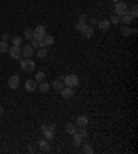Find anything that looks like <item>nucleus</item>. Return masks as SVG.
<instances>
[{"label":"nucleus","instance_id":"obj_31","mask_svg":"<svg viewBox=\"0 0 138 154\" xmlns=\"http://www.w3.org/2000/svg\"><path fill=\"white\" fill-rule=\"evenodd\" d=\"M35 32H37V33H42V35H46V28L43 27V25H39V27H36Z\"/></svg>","mask_w":138,"mask_h":154},{"label":"nucleus","instance_id":"obj_17","mask_svg":"<svg viewBox=\"0 0 138 154\" xmlns=\"http://www.w3.org/2000/svg\"><path fill=\"white\" fill-rule=\"evenodd\" d=\"M64 88V82L61 79H58V81H54L53 82V89L54 90H57V92H59L61 89Z\"/></svg>","mask_w":138,"mask_h":154},{"label":"nucleus","instance_id":"obj_35","mask_svg":"<svg viewBox=\"0 0 138 154\" xmlns=\"http://www.w3.org/2000/svg\"><path fill=\"white\" fill-rule=\"evenodd\" d=\"M137 28H133V29H131V35H135V33H137Z\"/></svg>","mask_w":138,"mask_h":154},{"label":"nucleus","instance_id":"obj_6","mask_svg":"<svg viewBox=\"0 0 138 154\" xmlns=\"http://www.w3.org/2000/svg\"><path fill=\"white\" fill-rule=\"evenodd\" d=\"M59 93H61V96H62L64 99L69 100V99H72V97H73L75 90L72 89V88H68V86H65V88H62V89L59 90Z\"/></svg>","mask_w":138,"mask_h":154},{"label":"nucleus","instance_id":"obj_16","mask_svg":"<svg viewBox=\"0 0 138 154\" xmlns=\"http://www.w3.org/2000/svg\"><path fill=\"white\" fill-rule=\"evenodd\" d=\"M120 33L123 36H130L131 35V28L128 25H123V27H120Z\"/></svg>","mask_w":138,"mask_h":154},{"label":"nucleus","instance_id":"obj_28","mask_svg":"<svg viewBox=\"0 0 138 154\" xmlns=\"http://www.w3.org/2000/svg\"><path fill=\"white\" fill-rule=\"evenodd\" d=\"M44 76H46V75H44V72H43V71H39V72H36V82H43V79H44Z\"/></svg>","mask_w":138,"mask_h":154},{"label":"nucleus","instance_id":"obj_3","mask_svg":"<svg viewBox=\"0 0 138 154\" xmlns=\"http://www.w3.org/2000/svg\"><path fill=\"white\" fill-rule=\"evenodd\" d=\"M64 82H65V86H68V88H72L75 89L76 86L79 85V78H77V75L75 74H70V75H66L64 78Z\"/></svg>","mask_w":138,"mask_h":154},{"label":"nucleus","instance_id":"obj_19","mask_svg":"<svg viewBox=\"0 0 138 154\" xmlns=\"http://www.w3.org/2000/svg\"><path fill=\"white\" fill-rule=\"evenodd\" d=\"M76 135L79 136L80 139H87V136H89V133H87V131H86V128H80L79 131H76Z\"/></svg>","mask_w":138,"mask_h":154},{"label":"nucleus","instance_id":"obj_18","mask_svg":"<svg viewBox=\"0 0 138 154\" xmlns=\"http://www.w3.org/2000/svg\"><path fill=\"white\" fill-rule=\"evenodd\" d=\"M43 43H44V46H53L54 45V37L50 36V35H46V36L43 37Z\"/></svg>","mask_w":138,"mask_h":154},{"label":"nucleus","instance_id":"obj_36","mask_svg":"<svg viewBox=\"0 0 138 154\" xmlns=\"http://www.w3.org/2000/svg\"><path fill=\"white\" fill-rule=\"evenodd\" d=\"M3 112H4V108H3L1 104H0V115H3Z\"/></svg>","mask_w":138,"mask_h":154},{"label":"nucleus","instance_id":"obj_11","mask_svg":"<svg viewBox=\"0 0 138 154\" xmlns=\"http://www.w3.org/2000/svg\"><path fill=\"white\" fill-rule=\"evenodd\" d=\"M39 147H40V150L44 151V153H47V151L51 150V146H50L47 139H46V140H40V142H39Z\"/></svg>","mask_w":138,"mask_h":154},{"label":"nucleus","instance_id":"obj_10","mask_svg":"<svg viewBox=\"0 0 138 154\" xmlns=\"http://www.w3.org/2000/svg\"><path fill=\"white\" fill-rule=\"evenodd\" d=\"M76 125L79 128H86L87 126V124H89V119H87V117L86 115H80V117H77V119H76Z\"/></svg>","mask_w":138,"mask_h":154},{"label":"nucleus","instance_id":"obj_14","mask_svg":"<svg viewBox=\"0 0 138 154\" xmlns=\"http://www.w3.org/2000/svg\"><path fill=\"white\" fill-rule=\"evenodd\" d=\"M134 21V18L131 16H130V14H124V16H122L120 17V22H123V24H124V25H130V24H131V22Z\"/></svg>","mask_w":138,"mask_h":154},{"label":"nucleus","instance_id":"obj_23","mask_svg":"<svg viewBox=\"0 0 138 154\" xmlns=\"http://www.w3.org/2000/svg\"><path fill=\"white\" fill-rule=\"evenodd\" d=\"M73 136V144H75V147H79L80 144H82V142H83V139H80L77 135H76V132L72 135Z\"/></svg>","mask_w":138,"mask_h":154},{"label":"nucleus","instance_id":"obj_37","mask_svg":"<svg viewBox=\"0 0 138 154\" xmlns=\"http://www.w3.org/2000/svg\"><path fill=\"white\" fill-rule=\"evenodd\" d=\"M111 1H113V3H116V1H119V0H111Z\"/></svg>","mask_w":138,"mask_h":154},{"label":"nucleus","instance_id":"obj_2","mask_svg":"<svg viewBox=\"0 0 138 154\" xmlns=\"http://www.w3.org/2000/svg\"><path fill=\"white\" fill-rule=\"evenodd\" d=\"M113 10L116 13V16L122 17L124 14H127L128 13V7H127V3H124V1H116L115 3V7H113Z\"/></svg>","mask_w":138,"mask_h":154},{"label":"nucleus","instance_id":"obj_9","mask_svg":"<svg viewBox=\"0 0 138 154\" xmlns=\"http://www.w3.org/2000/svg\"><path fill=\"white\" fill-rule=\"evenodd\" d=\"M21 52H22V56L26 57V59H31V56H33V47L31 46V45L24 46V49H22Z\"/></svg>","mask_w":138,"mask_h":154},{"label":"nucleus","instance_id":"obj_26","mask_svg":"<svg viewBox=\"0 0 138 154\" xmlns=\"http://www.w3.org/2000/svg\"><path fill=\"white\" fill-rule=\"evenodd\" d=\"M11 43H13V46H20L22 43V37L20 36H14L13 39H11Z\"/></svg>","mask_w":138,"mask_h":154},{"label":"nucleus","instance_id":"obj_20","mask_svg":"<svg viewBox=\"0 0 138 154\" xmlns=\"http://www.w3.org/2000/svg\"><path fill=\"white\" fill-rule=\"evenodd\" d=\"M31 46H32L33 49L46 47V46H44V43H43V40H35V39H32V42H31Z\"/></svg>","mask_w":138,"mask_h":154},{"label":"nucleus","instance_id":"obj_15","mask_svg":"<svg viewBox=\"0 0 138 154\" xmlns=\"http://www.w3.org/2000/svg\"><path fill=\"white\" fill-rule=\"evenodd\" d=\"M37 89L42 92V93H47V92L50 90V83H47V82H40V85H39Z\"/></svg>","mask_w":138,"mask_h":154},{"label":"nucleus","instance_id":"obj_13","mask_svg":"<svg viewBox=\"0 0 138 154\" xmlns=\"http://www.w3.org/2000/svg\"><path fill=\"white\" fill-rule=\"evenodd\" d=\"M76 131H77V125H76V124H72V122L66 124V126H65V132H66V133H69V135H73Z\"/></svg>","mask_w":138,"mask_h":154},{"label":"nucleus","instance_id":"obj_1","mask_svg":"<svg viewBox=\"0 0 138 154\" xmlns=\"http://www.w3.org/2000/svg\"><path fill=\"white\" fill-rule=\"evenodd\" d=\"M35 61L31 59H22L21 60V69L24 71V72H33L35 71Z\"/></svg>","mask_w":138,"mask_h":154},{"label":"nucleus","instance_id":"obj_33","mask_svg":"<svg viewBox=\"0 0 138 154\" xmlns=\"http://www.w3.org/2000/svg\"><path fill=\"white\" fill-rule=\"evenodd\" d=\"M90 24H91V27H94V25H97V24H98V20H97V18H91Z\"/></svg>","mask_w":138,"mask_h":154},{"label":"nucleus","instance_id":"obj_29","mask_svg":"<svg viewBox=\"0 0 138 154\" xmlns=\"http://www.w3.org/2000/svg\"><path fill=\"white\" fill-rule=\"evenodd\" d=\"M24 36H25V39L31 40V39L33 37V31L32 29H25V35H24Z\"/></svg>","mask_w":138,"mask_h":154},{"label":"nucleus","instance_id":"obj_25","mask_svg":"<svg viewBox=\"0 0 138 154\" xmlns=\"http://www.w3.org/2000/svg\"><path fill=\"white\" fill-rule=\"evenodd\" d=\"M46 56H47V50H46V47L39 49V52H37V57H39V59H44Z\"/></svg>","mask_w":138,"mask_h":154},{"label":"nucleus","instance_id":"obj_12","mask_svg":"<svg viewBox=\"0 0 138 154\" xmlns=\"http://www.w3.org/2000/svg\"><path fill=\"white\" fill-rule=\"evenodd\" d=\"M97 25H98V28H100V29H102V31H108V29L111 28L112 24L108 21V20H101V21H98V24H97Z\"/></svg>","mask_w":138,"mask_h":154},{"label":"nucleus","instance_id":"obj_7","mask_svg":"<svg viewBox=\"0 0 138 154\" xmlns=\"http://www.w3.org/2000/svg\"><path fill=\"white\" fill-rule=\"evenodd\" d=\"M25 89H26L29 93L35 92L37 89V82L35 79H28L26 82H25Z\"/></svg>","mask_w":138,"mask_h":154},{"label":"nucleus","instance_id":"obj_30","mask_svg":"<svg viewBox=\"0 0 138 154\" xmlns=\"http://www.w3.org/2000/svg\"><path fill=\"white\" fill-rule=\"evenodd\" d=\"M46 36V35H42V33H37V32L33 31V37L32 39H35V40H43V37Z\"/></svg>","mask_w":138,"mask_h":154},{"label":"nucleus","instance_id":"obj_4","mask_svg":"<svg viewBox=\"0 0 138 154\" xmlns=\"http://www.w3.org/2000/svg\"><path fill=\"white\" fill-rule=\"evenodd\" d=\"M8 53H10V56L13 57V59L18 60V61H21L22 57H24L20 46H10V47H8Z\"/></svg>","mask_w":138,"mask_h":154},{"label":"nucleus","instance_id":"obj_21","mask_svg":"<svg viewBox=\"0 0 138 154\" xmlns=\"http://www.w3.org/2000/svg\"><path fill=\"white\" fill-rule=\"evenodd\" d=\"M128 14H130V16H131L134 20H135V18L138 17V6L134 4L133 7H131V10H128Z\"/></svg>","mask_w":138,"mask_h":154},{"label":"nucleus","instance_id":"obj_34","mask_svg":"<svg viewBox=\"0 0 138 154\" xmlns=\"http://www.w3.org/2000/svg\"><path fill=\"white\" fill-rule=\"evenodd\" d=\"M7 40H8V33H4V35H3V42L7 43Z\"/></svg>","mask_w":138,"mask_h":154},{"label":"nucleus","instance_id":"obj_24","mask_svg":"<svg viewBox=\"0 0 138 154\" xmlns=\"http://www.w3.org/2000/svg\"><path fill=\"white\" fill-rule=\"evenodd\" d=\"M8 52V43H6V42H0V53H7Z\"/></svg>","mask_w":138,"mask_h":154},{"label":"nucleus","instance_id":"obj_32","mask_svg":"<svg viewBox=\"0 0 138 154\" xmlns=\"http://www.w3.org/2000/svg\"><path fill=\"white\" fill-rule=\"evenodd\" d=\"M86 22H87V17H86V14H80L79 16V24H83V25H84Z\"/></svg>","mask_w":138,"mask_h":154},{"label":"nucleus","instance_id":"obj_27","mask_svg":"<svg viewBox=\"0 0 138 154\" xmlns=\"http://www.w3.org/2000/svg\"><path fill=\"white\" fill-rule=\"evenodd\" d=\"M109 22H111V24H113V25H119V22H120V17L115 14V16H112V17H111Z\"/></svg>","mask_w":138,"mask_h":154},{"label":"nucleus","instance_id":"obj_22","mask_svg":"<svg viewBox=\"0 0 138 154\" xmlns=\"http://www.w3.org/2000/svg\"><path fill=\"white\" fill-rule=\"evenodd\" d=\"M82 151H83L84 154H93V153H94V149L91 147V144L86 143L84 146H83V150H82Z\"/></svg>","mask_w":138,"mask_h":154},{"label":"nucleus","instance_id":"obj_8","mask_svg":"<svg viewBox=\"0 0 138 154\" xmlns=\"http://www.w3.org/2000/svg\"><path fill=\"white\" fill-rule=\"evenodd\" d=\"M18 86H20V76H18V75H13L10 79H8V88L17 89Z\"/></svg>","mask_w":138,"mask_h":154},{"label":"nucleus","instance_id":"obj_5","mask_svg":"<svg viewBox=\"0 0 138 154\" xmlns=\"http://www.w3.org/2000/svg\"><path fill=\"white\" fill-rule=\"evenodd\" d=\"M80 32L83 33V36H84L86 39H90V37H93V35H94L93 27H91V25H87V24H84L83 27L80 28Z\"/></svg>","mask_w":138,"mask_h":154}]
</instances>
